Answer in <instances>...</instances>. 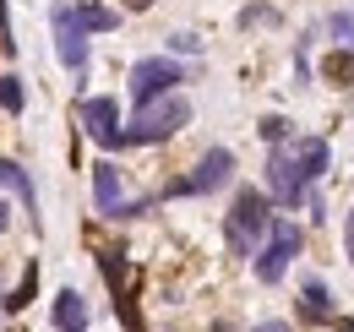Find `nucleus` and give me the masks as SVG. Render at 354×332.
I'll return each instance as SVG.
<instances>
[{"label":"nucleus","instance_id":"1","mask_svg":"<svg viewBox=\"0 0 354 332\" xmlns=\"http://www.w3.org/2000/svg\"><path fill=\"white\" fill-rule=\"evenodd\" d=\"M180 125H191V98H180V93H164V98H153V104H142L136 109V120L120 131L131 147H147V142H169Z\"/></svg>","mask_w":354,"mask_h":332},{"label":"nucleus","instance_id":"2","mask_svg":"<svg viewBox=\"0 0 354 332\" xmlns=\"http://www.w3.org/2000/svg\"><path fill=\"white\" fill-rule=\"evenodd\" d=\"M267 223H272V202L262 191H240L234 208H229V250L234 256H257V240L267 234Z\"/></svg>","mask_w":354,"mask_h":332},{"label":"nucleus","instance_id":"3","mask_svg":"<svg viewBox=\"0 0 354 332\" xmlns=\"http://www.w3.org/2000/svg\"><path fill=\"white\" fill-rule=\"evenodd\" d=\"M295 250H300V229H295V218H272V223H267V246L257 250V278H262V284H278V278L289 273Z\"/></svg>","mask_w":354,"mask_h":332},{"label":"nucleus","instance_id":"4","mask_svg":"<svg viewBox=\"0 0 354 332\" xmlns=\"http://www.w3.org/2000/svg\"><path fill=\"white\" fill-rule=\"evenodd\" d=\"M229 174H234V153H229V147H207V153L196 158V169L169 185V196H207V191L229 185Z\"/></svg>","mask_w":354,"mask_h":332},{"label":"nucleus","instance_id":"5","mask_svg":"<svg viewBox=\"0 0 354 332\" xmlns=\"http://www.w3.org/2000/svg\"><path fill=\"white\" fill-rule=\"evenodd\" d=\"M175 82H185V66H180V60L153 55V60H136L131 66V98L136 104H153V98L175 93Z\"/></svg>","mask_w":354,"mask_h":332},{"label":"nucleus","instance_id":"6","mask_svg":"<svg viewBox=\"0 0 354 332\" xmlns=\"http://www.w3.org/2000/svg\"><path fill=\"white\" fill-rule=\"evenodd\" d=\"M98 267H104V278H109V289H115V311H120L126 332H147V327H142V316H136V294H131L136 273H131V261H126L120 250H104Z\"/></svg>","mask_w":354,"mask_h":332},{"label":"nucleus","instance_id":"7","mask_svg":"<svg viewBox=\"0 0 354 332\" xmlns=\"http://www.w3.org/2000/svg\"><path fill=\"white\" fill-rule=\"evenodd\" d=\"M82 125H88V136L98 147H126V136H120V104L115 98H82Z\"/></svg>","mask_w":354,"mask_h":332},{"label":"nucleus","instance_id":"8","mask_svg":"<svg viewBox=\"0 0 354 332\" xmlns=\"http://www.w3.org/2000/svg\"><path fill=\"white\" fill-rule=\"evenodd\" d=\"M49 22H55V49H60V66H66V71H82V66H88V33L77 28L71 6H55V11H49Z\"/></svg>","mask_w":354,"mask_h":332},{"label":"nucleus","instance_id":"9","mask_svg":"<svg viewBox=\"0 0 354 332\" xmlns=\"http://www.w3.org/2000/svg\"><path fill=\"white\" fill-rule=\"evenodd\" d=\"M93 202H98L104 218H136V212H147V202H120V169L115 164L93 169Z\"/></svg>","mask_w":354,"mask_h":332},{"label":"nucleus","instance_id":"10","mask_svg":"<svg viewBox=\"0 0 354 332\" xmlns=\"http://www.w3.org/2000/svg\"><path fill=\"white\" fill-rule=\"evenodd\" d=\"M267 185H272V196H278V208H295V202H306V180L295 174V164H289V153L283 147H272V158H267Z\"/></svg>","mask_w":354,"mask_h":332},{"label":"nucleus","instance_id":"11","mask_svg":"<svg viewBox=\"0 0 354 332\" xmlns=\"http://www.w3.org/2000/svg\"><path fill=\"white\" fill-rule=\"evenodd\" d=\"M283 153H289V164H295V174H300L306 185L327 174V142H322V136H300V142L283 147Z\"/></svg>","mask_w":354,"mask_h":332},{"label":"nucleus","instance_id":"12","mask_svg":"<svg viewBox=\"0 0 354 332\" xmlns=\"http://www.w3.org/2000/svg\"><path fill=\"white\" fill-rule=\"evenodd\" d=\"M55 327L60 332H88V305H82L77 289H60V299H55Z\"/></svg>","mask_w":354,"mask_h":332},{"label":"nucleus","instance_id":"13","mask_svg":"<svg viewBox=\"0 0 354 332\" xmlns=\"http://www.w3.org/2000/svg\"><path fill=\"white\" fill-rule=\"evenodd\" d=\"M300 316H306V322H327V316H333V299H327V284H322V278H306V289H300Z\"/></svg>","mask_w":354,"mask_h":332},{"label":"nucleus","instance_id":"14","mask_svg":"<svg viewBox=\"0 0 354 332\" xmlns=\"http://www.w3.org/2000/svg\"><path fill=\"white\" fill-rule=\"evenodd\" d=\"M71 17H77L82 33H109V28H120V11H109V6H71Z\"/></svg>","mask_w":354,"mask_h":332},{"label":"nucleus","instance_id":"15","mask_svg":"<svg viewBox=\"0 0 354 332\" xmlns=\"http://www.w3.org/2000/svg\"><path fill=\"white\" fill-rule=\"evenodd\" d=\"M0 185H6V191H17V196H22V208H28V212H39V196H33V180H28L22 169L11 164V158H0Z\"/></svg>","mask_w":354,"mask_h":332},{"label":"nucleus","instance_id":"16","mask_svg":"<svg viewBox=\"0 0 354 332\" xmlns=\"http://www.w3.org/2000/svg\"><path fill=\"white\" fill-rule=\"evenodd\" d=\"M22 98H28V93H22V77L0 71V109H6V115H22Z\"/></svg>","mask_w":354,"mask_h":332},{"label":"nucleus","instance_id":"17","mask_svg":"<svg viewBox=\"0 0 354 332\" xmlns=\"http://www.w3.org/2000/svg\"><path fill=\"white\" fill-rule=\"evenodd\" d=\"M33 289H39V267H28V273H22V284L6 294V311H22V305L33 299Z\"/></svg>","mask_w":354,"mask_h":332},{"label":"nucleus","instance_id":"18","mask_svg":"<svg viewBox=\"0 0 354 332\" xmlns=\"http://www.w3.org/2000/svg\"><path fill=\"white\" fill-rule=\"evenodd\" d=\"M327 28H333V39L344 44V49H354V11H333Z\"/></svg>","mask_w":354,"mask_h":332},{"label":"nucleus","instance_id":"19","mask_svg":"<svg viewBox=\"0 0 354 332\" xmlns=\"http://www.w3.org/2000/svg\"><path fill=\"white\" fill-rule=\"evenodd\" d=\"M322 71H327V82H338V87H344V82H349V71H354V60H349V55H333V60H327Z\"/></svg>","mask_w":354,"mask_h":332},{"label":"nucleus","instance_id":"20","mask_svg":"<svg viewBox=\"0 0 354 332\" xmlns=\"http://www.w3.org/2000/svg\"><path fill=\"white\" fill-rule=\"evenodd\" d=\"M262 136H267V142H283V136H289V120H283V115H267V120H262Z\"/></svg>","mask_w":354,"mask_h":332},{"label":"nucleus","instance_id":"21","mask_svg":"<svg viewBox=\"0 0 354 332\" xmlns=\"http://www.w3.org/2000/svg\"><path fill=\"white\" fill-rule=\"evenodd\" d=\"M240 22H245V28H262V22H278V11H267V6H257V11H245Z\"/></svg>","mask_w":354,"mask_h":332},{"label":"nucleus","instance_id":"22","mask_svg":"<svg viewBox=\"0 0 354 332\" xmlns=\"http://www.w3.org/2000/svg\"><path fill=\"white\" fill-rule=\"evenodd\" d=\"M17 39H11V22H6V0H0V55H11Z\"/></svg>","mask_w":354,"mask_h":332},{"label":"nucleus","instance_id":"23","mask_svg":"<svg viewBox=\"0 0 354 332\" xmlns=\"http://www.w3.org/2000/svg\"><path fill=\"white\" fill-rule=\"evenodd\" d=\"M169 44H175V49H180V55H196V49H202V44H196V39H191V33H175V39H169Z\"/></svg>","mask_w":354,"mask_h":332},{"label":"nucleus","instance_id":"24","mask_svg":"<svg viewBox=\"0 0 354 332\" xmlns=\"http://www.w3.org/2000/svg\"><path fill=\"white\" fill-rule=\"evenodd\" d=\"M257 332H289V327H283V322H262Z\"/></svg>","mask_w":354,"mask_h":332},{"label":"nucleus","instance_id":"25","mask_svg":"<svg viewBox=\"0 0 354 332\" xmlns=\"http://www.w3.org/2000/svg\"><path fill=\"white\" fill-rule=\"evenodd\" d=\"M126 6H131V11H147V6H153V0H126Z\"/></svg>","mask_w":354,"mask_h":332},{"label":"nucleus","instance_id":"26","mask_svg":"<svg viewBox=\"0 0 354 332\" xmlns=\"http://www.w3.org/2000/svg\"><path fill=\"white\" fill-rule=\"evenodd\" d=\"M349 256H354V208H349Z\"/></svg>","mask_w":354,"mask_h":332},{"label":"nucleus","instance_id":"27","mask_svg":"<svg viewBox=\"0 0 354 332\" xmlns=\"http://www.w3.org/2000/svg\"><path fill=\"white\" fill-rule=\"evenodd\" d=\"M338 332H354V316H344V322H338Z\"/></svg>","mask_w":354,"mask_h":332},{"label":"nucleus","instance_id":"28","mask_svg":"<svg viewBox=\"0 0 354 332\" xmlns=\"http://www.w3.org/2000/svg\"><path fill=\"white\" fill-rule=\"evenodd\" d=\"M213 332H229V327H223V322H218V327H213Z\"/></svg>","mask_w":354,"mask_h":332}]
</instances>
